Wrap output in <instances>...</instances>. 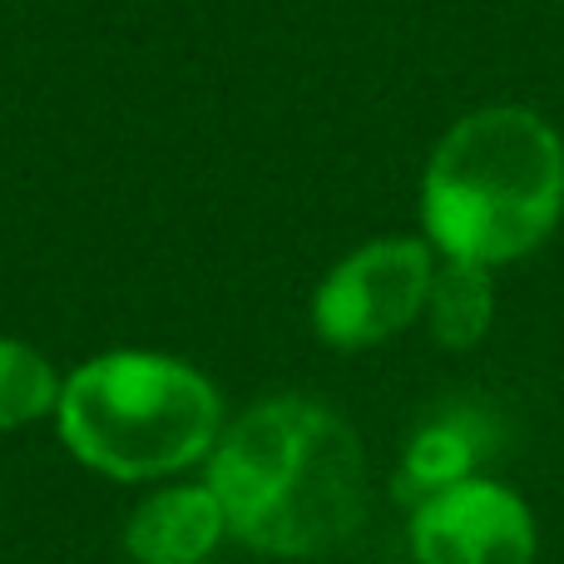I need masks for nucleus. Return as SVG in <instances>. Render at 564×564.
Instances as JSON below:
<instances>
[{"label":"nucleus","instance_id":"f257e3e1","mask_svg":"<svg viewBox=\"0 0 564 564\" xmlns=\"http://www.w3.org/2000/svg\"><path fill=\"white\" fill-rule=\"evenodd\" d=\"M208 486L228 530L282 560L327 555L367 516V456L357 431L302 397L248 406L214 441Z\"/></svg>","mask_w":564,"mask_h":564},{"label":"nucleus","instance_id":"f03ea898","mask_svg":"<svg viewBox=\"0 0 564 564\" xmlns=\"http://www.w3.org/2000/svg\"><path fill=\"white\" fill-rule=\"evenodd\" d=\"M564 214V144L520 105L451 124L421 184V218L446 258L500 268L535 253Z\"/></svg>","mask_w":564,"mask_h":564},{"label":"nucleus","instance_id":"7ed1b4c3","mask_svg":"<svg viewBox=\"0 0 564 564\" xmlns=\"http://www.w3.org/2000/svg\"><path fill=\"white\" fill-rule=\"evenodd\" d=\"M59 441L115 480H154L208 456L224 401L188 361L105 351L59 387Z\"/></svg>","mask_w":564,"mask_h":564},{"label":"nucleus","instance_id":"20e7f679","mask_svg":"<svg viewBox=\"0 0 564 564\" xmlns=\"http://www.w3.org/2000/svg\"><path fill=\"white\" fill-rule=\"evenodd\" d=\"M431 278L436 268L421 238H377L322 278L312 297V327L327 347L341 351L387 341L416 322V312H426Z\"/></svg>","mask_w":564,"mask_h":564},{"label":"nucleus","instance_id":"39448f33","mask_svg":"<svg viewBox=\"0 0 564 564\" xmlns=\"http://www.w3.org/2000/svg\"><path fill=\"white\" fill-rule=\"evenodd\" d=\"M416 564H535V520L510 486L470 476L411 516Z\"/></svg>","mask_w":564,"mask_h":564},{"label":"nucleus","instance_id":"423d86ee","mask_svg":"<svg viewBox=\"0 0 564 564\" xmlns=\"http://www.w3.org/2000/svg\"><path fill=\"white\" fill-rule=\"evenodd\" d=\"M224 535L228 520L214 486L154 490L124 525V545L139 564H204Z\"/></svg>","mask_w":564,"mask_h":564},{"label":"nucleus","instance_id":"0eeeda50","mask_svg":"<svg viewBox=\"0 0 564 564\" xmlns=\"http://www.w3.org/2000/svg\"><path fill=\"white\" fill-rule=\"evenodd\" d=\"M486 451V431L466 416H446L436 426H426L416 441H411L406 460H401V496L406 500H431L441 490L460 486V480L476 476V460Z\"/></svg>","mask_w":564,"mask_h":564},{"label":"nucleus","instance_id":"6e6552de","mask_svg":"<svg viewBox=\"0 0 564 564\" xmlns=\"http://www.w3.org/2000/svg\"><path fill=\"white\" fill-rule=\"evenodd\" d=\"M426 312H431V337H436L441 347H456V351L476 347L490 332V317H496L490 268L446 258V268H436V278H431Z\"/></svg>","mask_w":564,"mask_h":564},{"label":"nucleus","instance_id":"1a4fd4ad","mask_svg":"<svg viewBox=\"0 0 564 564\" xmlns=\"http://www.w3.org/2000/svg\"><path fill=\"white\" fill-rule=\"evenodd\" d=\"M59 406V381L50 361L25 341L0 337V431H15Z\"/></svg>","mask_w":564,"mask_h":564}]
</instances>
